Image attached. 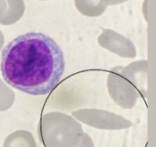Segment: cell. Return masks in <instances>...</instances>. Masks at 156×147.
Segmentation results:
<instances>
[{
  "mask_svg": "<svg viewBox=\"0 0 156 147\" xmlns=\"http://www.w3.org/2000/svg\"><path fill=\"white\" fill-rule=\"evenodd\" d=\"M128 0H111V5H116L119 4H122L124 2H126Z\"/></svg>",
  "mask_w": 156,
  "mask_h": 147,
  "instance_id": "7c38bea8",
  "label": "cell"
},
{
  "mask_svg": "<svg viewBox=\"0 0 156 147\" xmlns=\"http://www.w3.org/2000/svg\"><path fill=\"white\" fill-rule=\"evenodd\" d=\"M79 122L100 130H122L133 126V123L116 113L99 109H80L72 113Z\"/></svg>",
  "mask_w": 156,
  "mask_h": 147,
  "instance_id": "277c9868",
  "label": "cell"
},
{
  "mask_svg": "<svg viewBox=\"0 0 156 147\" xmlns=\"http://www.w3.org/2000/svg\"><path fill=\"white\" fill-rule=\"evenodd\" d=\"M99 45L109 51L122 57L133 59L136 57L134 44L124 36L112 29H104L98 38Z\"/></svg>",
  "mask_w": 156,
  "mask_h": 147,
  "instance_id": "5b68a950",
  "label": "cell"
},
{
  "mask_svg": "<svg viewBox=\"0 0 156 147\" xmlns=\"http://www.w3.org/2000/svg\"><path fill=\"white\" fill-rule=\"evenodd\" d=\"M0 68L4 81L11 87L34 96L47 95L65 72L64 54L50 37L28 32L4 48Z\"/></svg>",
  "mask_w": 156,
  "mask_h": 147,
  "instance_id": "6da1fadb",
  "label": "cell"
},
{
  "mask_svg": "<svg viewBox=\"0 0 156 147\" xmlns=\"http://www.w3.org/2000/svg\"><path fill=\"white\" fill-rule=\"evenodd\" d=\"M25 13L24 0H0V24L10 26L21 19Z\"/></svg>",
  "mask_w": 156,
  "mask_h": 147,
  "instance_id": "8992f818",
  "label": "cell"
},
{
  "mask_svg": "<svg viewBox=\"0 0 156 147\" xmlns=\"http://www.w3.org/2000/svg\"><path fill=\"white\" fill-rule=\"evenodd\" d=\"M4 42H5V37H4V34L2 33V31L0 30V53H1V50L3 48Z\"/></svg>",
  "mask_w": 156,
  "mask_h": 147,
  "instance_id": "8fae6325",
  "label": "cell"
},
{
  "mask_svg": "<svg viewBox=\"0 0 156 147\" xmlns=\"http://www.w3.org/2000/svg\"><path fill=\"white\" fill-rule=\"evenodd\" d=\"M81 124L70 115L48 113L40 118L37 134L45 147H76L84 135Z\"/></svg>",
  "mask_w": 156,
  "mask_h": 147,
  "instance_id": "3957f363",
  "label": "cell"
},
{
  "mask_svg": "<svg viewBox=\"0 0 156 147\" xmlns=\"http://www.w3.org/2000/svg\"><path fill=\"white\" fill-rule=\"evenodd\" d=\"M74 4L81 15L96 17L105 12L111 5V0H74Z\"/></svg>",
  "mask_w": 156,
  "mask_h": 147,
  "instance_id": "52a82bcc",
  "label": "cell"
},
{
  "mask_svg": "<svg viewBox=\"0 0 156 147\" xmlns=\"http://www.w3.org/2000/svg\"><path fill=\"white\" fill-rule=\"evenodd\" d=\"M41 1H45V0H41Z\"/></svg>",
  "mask_w": 156,
  "mask_h": 147,
  "instance_id": "4fadbf2b",
  "label": "cell"
},
{
  "mask_svg": "<svg viewBox=\"0 0 156 147\" xmlns=\"http://www.w3.org/2000/svg\"><path fill=\"white\" fill-rule=\"evenodd\" d=\"M76 147H95V146H94V143H93L92 139L90 138V136L88 134L84 133V135H83V137H82L81 142L80 143V145H79L78 146H76Z\"/></svg>",
  "mask_w": 156,
  "mask_h": 147,
  "instance_id": "30bf717a",
  "label": "cell"
},
{
  "mask_svg": "<svg viewBox=\"0 0 156 147\" xmlns=\"http://www.w3.org/2000/svg\"><path fill=\"white\" fill-rule=\"evenodd\" d=\"M15 92L0 79V112L9 110L15 102Z\"/></svg>",
  "mask_w": 156,
  "mask_h": 147,
  "instance_id": "9c48e42d",
  "label": "cell"
},
{
  "mask_svg": "<svg viewBox=\"0 0 156 147\" xmlns=\"http://www.w3.org/2000/svg\"><path fill=\"white\" fill-rule=\"evenodd\" d=\"M4 147H37L32 134L26 130L16 131L6 136Z\"/></svg>",
  "mask_w": 156,
  "mask_h": 147,
  "instance_id": "ba28073f",
  "label": "cell"
},
{
  "mask_svg": "<svg viewBox=\"0 0 156 147\" xmlns=\"http://www.w3.org/2000/svg\"><path fill=\"white\" fill-rule=\"evenodd\" d=\"M148 61L132 62L127 67H115L109 73L108 91L114 102L123 109H133L138 99L147 95Z\"/></svg>",
  "mask_w": 156,
  "mask_h": 147,
  "instance_id": "7a4b0ae2",
  "label": "cell"
}]
</instances>
